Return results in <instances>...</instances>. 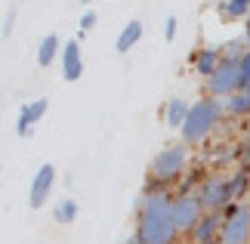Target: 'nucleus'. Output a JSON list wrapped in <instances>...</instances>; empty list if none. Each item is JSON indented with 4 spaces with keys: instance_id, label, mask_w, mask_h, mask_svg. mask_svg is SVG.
<instances>
[{
    "instance_id": "f257e3e1",
    "label": "nucleus",
    "mask_w": 250,
    "mask_h": 244,
    "mask_svg": "<svg viewBox=\"0 0 250 244\" xmlns=\"http://www.w3.org/2000/svg\"><path fill=\"white\" fill-rule=\"evenodd\" d=\"M173 198L167 192H148L139 201L136 241L139 244H176L182 232L173 222Z\"/></svg>"
},
{
    "instance_id": "f03ea898",
    "label": "nucleus",
    "mask_w": 250,
    "mask_h": 244,
    "mask_svg": "<svg viewBox=\"0 0 250 244\" xmlns=\"http://www.w3.org/2000/svg\"><path fill=\"white\" fill-rule=\"evenodd\" d=\"M223 111H226V102L216 99V96H204V99L191 102L188 109V118L182 124V142L186 145H195L201 139H207L210 133L216 130V124L223 121Z\"/></svg>"
},
{
    "instance_id": "7ed1b4c3",
    "label": "nucleus",
    "mask_w": 250,
    "mask_h": 244,
    "mask_svg": "<svg viewBox=\"0 0 250 244\" xmlns=\"http://www.w3.org/2000/svg\"><path fill=\"white\" fill-rule=\"evenodd\" d=\"M186 164H188V152H186V142H176V145H167L161 149L155 158H151V179L158 185H167V182H176L182 173H186Z\"/></svg>"
},
{
    "instance_id": "20e7f679",
    "label": "nucleus",
    "mask_w": 250,
    "mask_h": 244,
    "mask_svg": "<svg viewBox=\"0 0 250 244\" xmlns=\"http://www.w3.org/2000/svg\"><path fill=\"white\" fill-rule=\"evenodd\" d=\"M223 244H250V207L244 201H232L223 213Z\"/></svg>"
},
{
    "instance_id": "39448f33",
    "label": "nucleus",
    "mask_w": 250,
    "mask_h": 244,
    "mask_svg": "<svg viewBox=\"0 0 250 244\" xmlns=\"http://www.w3.org/2000/svg\"><path fill=\"white\" fill-rule=\"evenodd\" d=\"M241 90V59H226L219 62V68L207 77V96L216 99H229L232 93Z\"/></svg>"
},
{
    "instance_id": "423d86ee",
    "label": "nucleus",
    "mask_w": 250,
    "mask_h": 244,
    "mask_svg": "<svg viewBox=\"0 0 250 244\" xmlns=\"http://www.w3.org/2000/svg\"><path fill=\"white\" fill-rule=\"evenodd\" d=\"M173 222H176V229L179 232H188L191 235V229L201 222V217H204V207H201V201H198V195L195 192H182L173 198Z\"/></svg>"
},
{
    "instance_id": "0eeeda50",
    "label": "nucleus",
    "mask_w": 250,
    "mask_h": 244,
    "mask_svg": "<svg viewBox=\"0 0 250 244\" xmlns=\"http://www.w3.org/2000/svg\"><path fill=\"white\" fill-rule=\"evenodd\" d=\"M198 201L207 213H223L229 204H232V195H229V179H219V177H207L204 182L198 185Z\"/></svg>"
},
{
    "instance_id": "6e6552de",
    "label": "nucleus",
    "mask_w": 250,
    "mask_h": 244,
    "mask_svg": "<svg viewBox=\"0 0 250 244\" xmlns=\"http://www.w3.org/2000/svg\"><path fill=\"white\" fill-rule=\"evenodd\" d=\"M53 182H56V167H53V164H43V167L34 173V179H31V195H28V204H31L34 210H41L43 201L50 198Z\"/></svg>"
},
{
    "instance_id": "1a4fd4ad",
    "label": "nucleus",
    "mask_w": 250,
    "mask_h": 244,
    "mask_svg": "<svg viewBox=\"0 0 250 244\" xmlns=\"http://www.w3.org/2000/svg\"><path fill=\"white\" fill-rule=\"evenodd\" d=\"M46 109H50V102H46V99H31V102H25L22 109H19V118H16V133H19V136H31L34 124L46 114Z\"/></svg>"
},
{
    "instance_id": "9d476101",
    "label": "nucleus",
    "mask_w": 250,
    "mask_h": 244,
    "mask_svg": "<svg viewBox=\"0 0 250 244\" xmlns=\"http://www.w3.org/2000/svg\"><path fill=\"white\" fill-rule=\"evenodd\" d=\"M62 77L68 84L74 81H81L83 77V56H81V44L78 41H68V44H62Z\"/></svg>"
},
{
    "instance_id": "9b49d317",
    "label": "nucleus",
    "mask_w": 250,
    "mask_h": 244,
    "mask_svg": "<svg viewBox=\"0 0 250 244\" xmlns=\"http://www.w3.org/2000/svg\"><path fill=\"white\" fill-rule=\"evenodd\" d=\"M188 62L195 68V74H201L207 81V77L219 68V62H223V46H201V50H195L188 56Z\"/></svg>"
},
{
    "instance_id": "f8f14e48",
    "label": "nucleus",
    "mask_w": 250,
    "mask_h": 244,
    "mask_svg": "<svg viewBox=\"0 0 250 244\" xmlns=\"http://www.w3.org/2000/svg\"><path fill=\"white\" fill-rule=\"evenodd\" d=\"M219 232H223V213H204L201 222L191 229V241L195 244H213V241H219Z\"/></svg>"
},
{
    "instance_id": "ddd939ff",
    "label": "nucleus",
    "mask_w": 250,
    "mask_h": 244,
    "mask_svg": "<svg viewBox=\"0 0 250 244\" xmlns=\"http://www.w3.org/2000/svg\"><path fill=\"white\" fill-rule=\"evenodd\" d=\"M188 109H191V105L176 96V99H167V102H164L161 118H164V124L170 127V130H182V124H186V118H188Z\"/></svg>"
},
{
    "instance_id": "4468645a",
    "label": "nucleus",
    "mask_w": 250,
    "mask_h": 244,
    "mask_svg": "<svg viewBox=\"0 0 250 244\" xmlns=\"http://www.w3.org/2000/svg\"><path fill=\"white\" fill-rule=\"evenodd\" d=\"M142 31H146V25L139 22V19H133V22H127L121 28V34H118V41H114V50L118 53H130L133 46H136L142 41Z\"/></svg>"
},
{
    "instance_id": "2eb2a0df",
    "label": "nucleus",
    "mask_w": 250,
    "mask_h": 244,
    "mask_svg": "<svg viewBox=\"0 0 250 244\" xmlns=\"http://www.w3.org/2000/svg\"><path fill=\"white\" fill-rule=\"evenodd\" d=\"M56 56H62V41H59V34H46L43 41L37 44V65L50 68L56 62Z\"/></svg>"
},
{
    "instance_id": "dca6fc26",
    "label": "nucleus",
    "mask_w": 250,
    "mask_h": 244,
    "mask_svg": "<svg viewBox=\"0 0 250 244\" xmlns=\"http://www.w3.org/2000/svg\"><path fill=\"white\" fill-rule=\"evenodd\" d=\"M223 102H226V111L235 114V118H247V114H250V96H247L244 90L232 93V96H229V99H223Z\"/></svg>"
},
{
    "instance_id": "f3484780",
    "label": "nucleus",
    "mask_w": 250,
    "mask_h": 244,
    "mask_svg": "<svg viewBox=\"0 0 250 244\" xmlns=\"http://www.w3.org/2000/svg\"><path fill=\"white\" fill-rule=\"evenodd\" d=\"M53 220L62 222V226L74 222V220H78V201H74V198H62L59 204H56V210H53Z\"/></svg>"
},
{
    "instance_id": "a211bd4d",
    "label": "nucleus",
    "mask_w": 250,
    "mask_h": 244,
    "mask_svg": "<svg viewBox=\"0 0 250 244\" xmlns=\"http://www.w3.org/2000/svg\"><path fill=\"white\" fill-rule=\"evenodd\" d=\"M219 13L226 19H232V22H241V19L250 16V0H226V3L219 6Z\"/></svg>"
},
{
    "instance_id": "6ab92c4d",
    "label": "nucleus",
    "mask_w": 250,
    "mask_h": 244,
    "mask_svg": "<svg viewBox=\"0 0 250 244\" xmlns=\"http://www.w3.org/2000/svg\"><path fill=\"white\" fill-rule=\"evenodd\" d=\"M250 189V173L247 170H238L232 179H229V195H232V201H241Z\"/></svg>"
},
{
    "instance_id": "aec40b11",
    "label": "nucleus",
    "mask_w": 250,
    "mask_h": 244,
    "mask_svg": "<svg viewBox=\"0 0 250 244\" xmlns=\"http://www.w3.org/2000/svg\"><path fill=\"white\" fill-rule=\"evenodd\" d=\"M244 53H247V50L241 46V41H229V44L223 46V56H226V59H241Z\"/></svg>"
},
{
    "instance_id": "412c9836",
    "label": "nucleus",
    "mask_w": 250,
    "mask_h": 244,
    "mask_svg": "<svg viewBox=\"0 0 250 244\" xmlns=\"http://www.w3.org/2000/svg\"><path fill=\"white\" fill-rule=\"evenodd\" d=\"M176 31H179V19L176 16H167V22H164V41L173 44V41H176Z\"/></svg>"
},
{
    "instance_id": "4be33fe9",
    "label": "nucleus",
    "mask_w": 250,
    "mask_h": 244,
    "mask_svg": "<svg viewBox=\"0 0 250 244\" xmlns=\"http://www.w3.org/2000/svg\"><path fill=\"white\" fill-rule=\"evenodd\" d=\"M96 22H99V16H96V13H90V9H86V13L81 16V34L93 31V28H96Z\"/></svg>"
},
{
    "instance_id": "5701e85b",
    "label": "nucleus",
    "mask_w": 250,
    "mask_h": 244,
    "mask_svg": "<svg viewBox=\"0 0 250 244\" xmlns=\"http://www.w3.org/2000/svg\"><path fill=\"white\" fill-rule=\"evenodd\" d=\"M250 84V50L241 56V90Z\"/></svg>"
},
{
    "instance_id": "b1692460",
    "label": "nucleus",
    "mask_w": 250,
    "mask_h": 244,
    "mask_svg": "<svg viewBox=\"0 0 250 244\" xmlns=\"http://www.w3.org/2000/svg\"><path fill=\"white\" fill-rule=\"evenodd\" d=\"M244 44H247V50H250V16L244 19Z\"/></svg>"
},
{
    "instance_id": "393cba45",
    "label": "nucleus",
    "mask_w": 250,
    "mask_h": 244,
    "mask_svg": "<svg viewBox=\"0 0 250 244\" xmlns=\"http://www.w3.org/2000/svg\"><path fill=\"white\" fill-rule=\"evenodd\" d=\"M244 93H247V96H250V84H247V87H244Z\"/></svg>"
},
{
    "instance_id": "a878e982",
    "label": "nucleus",
    "mask_w": 250,
    "mask_h": 244,
    "mask_svg": "<svg viewBox=\"0 0 250 244\" xmlns=\"http://www.w3.org/2000/svg\"><path fill=\"white\" fill-rule=\"evenodd\" d=\"M127 244H139V241H136V238H133V241H127Z\"/></svg>"
},
{
    "instance_id": "bb28decb",
    "label": "nucleus",
    "mask_w": 250,
    "mask_h": 244,
    "mask_svg": "<svg viewBox=\"0 0 250 244\" xmlns=\"http://www.w3.org/2000/svg\"><path fill=\"white\" fill-rule=\"evenodd\" d=\"M81 3H90V0H81Z\"/></svg>"
},
{
    "instance_id": "cd10ccee",
    "label": "nucleus",
    "mask_w": 250,
    "mask_h": 244,
    "mask_svg": "<svg viewBox=\"0 0 250 244\" xmlns=\"http://www.w3.org/2000/svg\"><path fill=\"white\" fill-rule=\"evenodd\" d=\"M213 244H223V241H213Z\"/></svg>"
}]
</instances>
